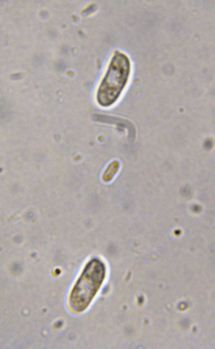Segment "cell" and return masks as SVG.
Listing matches in <instances>:
<instances>
[{
	"label": "cell",
	"mask_w": 215,
	"mask_h": 349,
	"mask_svg": "<svg viewBox=\"0 0 215 349\" xmlns=\"http://www.w3.org/2000/svg\"><path fill=\"white\" fill-rule=\"evenodd\" d=\"M119 164L118 162H113L108 167L103 175V179L105 181H108L113 178L118 170Z\"/></svg>",
	"instance_id": "obj_3"
},
{
	"label": "cell",
	"mask_w": 215,
	"mask_h": 349,
	"mask_svg": "<svg viewBox=\"0 0 215 349\" xmlns=\"http://www.w3.org/2000/svg\"><path fill=\"white\" fill-rule=\"evenodd\" d=\"M21 77L22 74L21 73H17L12 74L11 76V77L13 80H17L20 78Z\"/></svg>",
	"instance_id": "obj_4"
},
{
	"label": "cell",
	"mask_w": 215,
	"mask_h": 349,
	"mask_svg": "<svg viewBox=\"0 0 215 349\" xmlns=\"http://www.w3.org/2000/svg\"><path fill=\"white\" fill-rule=\"evenodd\" d=\"M105 274L104 266L100 261L92 260L87 264L72 292V303L77 311L82 312L87 309Z\"/></svg>",
	"instance_id": "obj_2"
},
{
	"label": "cell",
	"mask_w": 215,
	"mask_h": 349,
	"mask_svg": "<svg viewBox=\"0 0 215 349\" xmlns=\"http://www.w3.org/2000/svg\"><path fill=\"white\" fill-rule=\"evenodd\" d=\"M205 146L206 148H211L212 147L211 142L209 141L206 142L205 144Z\"/></svg>",
	"instance_id": "obj_6"
},
{
	"label": "cell",
	"mask_w": 215,
	"mask_h": 349,
	"mask_svg": "<svg viewBox=\"0 0 215 349\" xmlns=\"http://www.w3.org/2000/svg\"><path fill=\"white\" fill-rule=\"evenodd\" d=\"M182 192H183V194L186 195L187 194H189V193H190V190L188 189V188H185L183 189V191H182Z\"/></svg>",
	"instance_id": "obj_5"
},
{
	"label": "cell",
	"mask_w": 215,
	"mask_h": 349,
	"mask_svg": "<svg viewBox=\"0 0 215 349\" xmlns=\"http://www.w3.org/2000/svg\"><path fill=\"white\" fill-rule=\"evenodd\" d=\"M130 73L128 57L122 53L116 54L98 86L96 100L100 106L108 107L117 101L128 85Z\"/></svg>",
	"instance_id": "obj_1"
}]
</instances>
